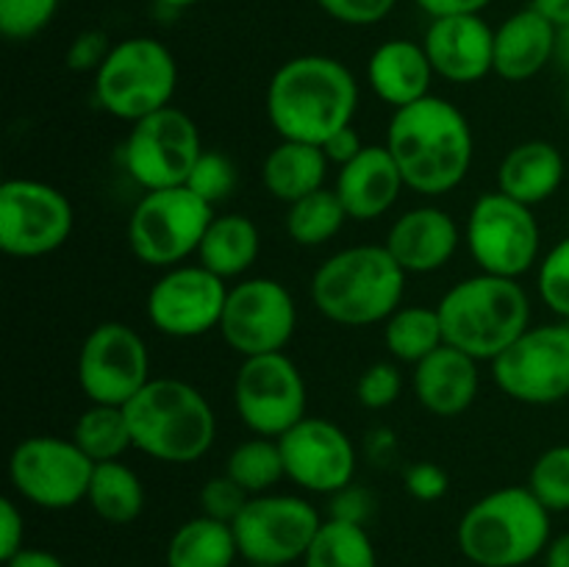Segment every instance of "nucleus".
Segmentation results:
<instances>
[{"mask_svg":"<svg viewBox=\"0 0 569 567\" xmlns=\"http://www.w3.org/2000/svg\"><path fill=\"white\" fill-rule=\"evenodd\" d=\"M322 517L315 506L298 495H253L242 515L233 520L239 556L248 565L287 567L303 561L315 543Z\"/></svg>","mask_w":569,"mask_h":567,"instance_id":"nucleus-14","label":"nucleus"},{"mask_svg":"<svg viewBox=\"0 0 569 567\" xmlns=\"http://www.w3.org/2000/svg\"><path fill=\"white\" fill-rule=\"evenodd\" d=\"M345 220H350V217L339 200L337 189L322 187L289 206L287 231L303 248H317V245L331 242L342 231Z\"/></svg>","mask_w":569,"mask_h":567,"instance_id":"nucleus-34","label":"nucleus"},{"mask_svg":"<svg viewBox=\"0 0 569 567\" xmlns=\"http://www.w3.org/2000/svg\"><path fill=\"white\" fill-rule=\"evenodd\" d=\"M565 156L545 139L515 145L498 167V192L526 206H539L559 192L565 181Z\"/></svg>","mask_w":569,"mask_h":567,"instance_id":"nucleus-26","label":"nucleus"},{"mask_svg":"<svg viewBox=\"0 0 569 567\" xmlns=\"http://www.w3.org/2000/svg\"><path fill=\"white\" fill-rule=\"evenodd\" d=\"M528 489L550 511H569V445H553L533 461L528 472Z\"/></svg>","mask_w":569,"mask_h":567,"instance_id":"nucleus-36","label":"nucleus"},{"mask_svg":"<svg viewBox=\"0 0 569 567\" xmlns=\"http://www.w3.org/2000/svg\"><path fill=\"white\" fill-rule=\"evenodd\" d=\"M406 187L387 145H365L353 161L339 167L337 195L350 220L370 222L387 215Z\"/></svg>","mask_w":569,"mask_h":567,"instance_id":"nucleus-22","label":"nucleus"},{"mask_svg":"<svg viewBox=\"0 0 569 567\" xmlns=\"http://www.w3.org/2000/svg\"><path fill=\"white\" fill-rule=\"evenodd\" d=\"M445 345L465 350L476 361H495L517 337L531 328V300L517 278H465L437 306Z\"/></svg>","mask_w":569,"mask_h":567,"instance_id":"nucleus-5","label":"nucleus"},{"mask_svg":"<svg viewBox=\"0 0 569 567\" xmlns=\"http://www.w3.org/2000/svg\"><path fill=\"white\" fill-rule=\"evenodd\" d=\"M250 495L233 481L228 472L222 476H211L209 481L200 489V509H203L206 517H214V520L231 523L242 515V509L248 506Z\"/></svg>","mask_w":569,"mask_h":567,"instance_id":"nucleus-41","label":"nucleus"},{"mask_svg":"<svg viewBox=\"0 0 569 567\" xmlns=\"http://www.w3.org/2000/svg\"><path fill=\"white\" fill-rule=\"evenodd\" d=\"M6 567H64V561L44 548H22L20 554L6 561Z\"/></svg>","mask_w":569,"mask_h":567,"instance_id":"nucleus-49","label":"nucleus"},{"mask_svg":"<svg viewBox=\"0 0 569 567\" xmlns=\"http://www.w3.org/2000/svg\"><path fill=\"white\" fill-rule=\"evenodd\" d=\"M259 228L244 215H214L198 248V265L222 281L239 278L259 259Z\"/></svg>","mask_w":569,"mask_h":567,"instance_id":"nucleus-28","label":"nucleus"},{"mask_svg":"<svg viewBox=\"0 0 569 567\" xmlns=\"http://www.w3.org/2000/svg\"><path fill=\"white\" fill-rule=\"evenodd\" d=\"M383 342L392 354L395 361L403 365H420L426 356L439 350L445 345L442 320H439L437 309H426V306H403L395 315H389L387 326H383Z\"/></svg>","mask_w":569,"mask_h":567,"instance_id":"nucleus-31","label":"nucleus"},{"mask_svg":"<svg viewBox=\"0 0 569 567\" xmlns=\"http://www.w3.org/2000/svg\"><path fill=\"white\" fill-rule=\"evenodd\" d=\"M433 67L426 48L411 39H389L372 50L367 61V81L383 103L403 109L431 94Z\"/></svg>","mask_w":569,"mask_h":567,"instance_id":"nucleus-25","label":"nucleus"},{"mask_svg":"<svg viewBox=\"0 0 569 567\" xmlns=\"http://www.w3.org/2000/svg\"><path fill=\"white\" fill-rule=\"evenodd\" d=\"M331 517L333 520H345V523H359L365 526L367 515H370V495L359 487H345L339 493L331 495Z\"/></svg>","mask_w":569,"mask_h":567,"instance_id":"nucleus-46","label":"nucleus"},{"mask_svg":"<svg viewBox=\"0 0 569 567\" xmlns=\"http://www.w3.org/2000/svg\"><path fill=\"white\" fill-rule=\"evenodd\" d=\"M556 33L559 28L533 6L511 14L495 28V72L511 83L537 78L556 59Z\"/></svg>","mask_w":569,"mask_h":567,"instance_id":"nucleus-24","label":"nucleus"},{"mask_svg":"<svg viewBox=\"0 0 569 567\" xmlns=\"http://www.w3.org/2000/svg\"><path fill=\"white\" fill-rule=\"evenodd\" d=\"M537 289L542 304L553 315L569 320V237L561 239L542 259L537 272Z\"/></svg>","mask_w":569,"mask_h":567,"instance_id":"nucleus-39","label":"nucleus"},{"mask_svg":"<svg viewBox=\"0 0 569 567\" xmlns=\"http://www.w3.org/2000/svg\"><path fill=\"white\" fill-rule=\"evenodd\" d=\"M203 153L200 131L178 106L133 122L122 145L126 170L144 192L183 187Z\"/></svg>","mask_w":569,"mask_h":567,"instance_id":"nucleus-13","label":"nucleus"},{"mask_svg":"<svg viewBox=\"0 0 569 567\" xmlns=\"http://www.w3.org/2000/svg\"><path fill=\"white\" fill-rule=\"evenodd\" d=\"M281 445L287 478L306 493L333 495L350 487L356 476L353 439L326 417H303L289 428Z\"/></svg>","mask_w":569,"mask_h":567,"instance_id":"nucleus-19","label":"nucleus"},{"mask_svg":"<svg viewBox=\"0 0 569 567\" xmlns=\"http://www.w3.org/2000/svg\"><path fill=\"white\" fill-rule=\"evenodd\" d=\"M542 231L531 206L503 192H487L467 217V248L481 272L520 278L537 265Z\"/></svg>","mask_w":569,"mask_h":567,"instance_id":"nucleus-10","label":"nucleus"},{"mask_svg":"<svg viewBox=\"0 0 569 567\" xmlns=\"http://www.w3.org/2000/svg\"><path fill=\"white\" fill-rule=\"evenodd\" d=\"M545 567H569V531L550 537L545 548Z\"/></svg>","mask_w":569,"mask_h":567,"instance_id":"nucleus-50","label":"nucleus"},{"mask_svg":"<svg viewBox=\"0 0 569 567\" xmlns=\"http://www.w3.org/2000/svg\"><path fill=\"white\" fill-rule=\"evenodd\" d=\"M178 89L176 56L153 37L122 39L94 72V98L106 115L139 122L172 106Z\"/></svg>","mask_w":569,"mask_h":567,"instance_id":"nucleus-7","label":"nucleus"},{"mask_svg":"<svg viewBox=\"0 0 569 567\" xmlns=\"http://www.w3.org/2000/svg\"><path fill=\"white\" fill-rule=\"evenodd\" d=\"M233 406L256 437L278 439L309 417V392L303 372L287 354L242 359L233 378Z\"/></svg>","mask_w":569,"mask_h":567,"instance_id":"nucleus-12","label":"nucleus"},{"mask_svg":"<svg viewBox=\"0 0 569 567\" xmlns=\"http://www.w3.org/2000/svg\"><path fill=\"white\" fill-rule=\"evenodd\" d=\"M26 548V520L11 498L0 500V559L9 561Z\"/></svg>","mask_w":569,"mask_h":567,"instance_id":"nucleus-45","label":"nucleus"},{"mask_svg":"<svg viewBox=\"0 0 569 567\" xmlns=\"http://www.w3.org/2000/svg\"><path fill=\"white\" fill-rule=\"evenodd\" d=\"M406 489L415 500H422V504H433V500L445 498L450 487V478L445 472V467L433 465V461H417L406 470L403 476Z\"/></svg>","mask_w":569,"mask_h":567,"instance_id":"nucleus-44","label":"nucleus"},{"mask_svg":"<svg viewBox=\"0 0 569 567\" xmlns=\"http://www.w3.org/2000/svg\"><path fill=\"white\" fill-rule=\"evenodd\" d=\"M456 543L476 567H522L550 543V511L528 487H503L461 515Z\"/></svg>","mask_w":569,"mask_h":567,"instance_id":"nucleus-6","label":"nucleus"},{"mask_svg":"<svg viewBox=\"0 0 569 567\" xmlns=\"http://www.w3.org/2000/svg\"><path fill=\"white\" fill-rule=\"evenodd\" d=\"M250 567H272V565H250Z\"/></svg>","mask_w":569,"mask_h":567,"instance_id":"nucleus-54","label":"nucleus"},{"mask_svg":"<svg viewBox=\"0 0 569 567\" xmlns=\"http://www.w3.org/2000/svg\"><path fill=\"white\" fill-rule=\"evenodd\" d=\"M226 472L253 498V495H264L276 487L281 478H287V467H283L281 445L278 439L253 437L239 442L231 450L226 461Z\"/></svg>","mask_w":569,"mask_h":567,"instance_id":"nucleus-35","label":"nucleus"},{"mask_svg":"<svg viewBox=\"0 0 569 567\" xmlns=\"http://www.w3.org/2000/svg\"><path fill=\"white\" fill-rule=\"evenodd\" d=\"M133 448L164 465H189L209 454L217 417L198 387L178 378H150L126 404Z\"/></svg>","mask_w":569,"mask_h":567,"instance_id":"nucleus-4","label":"nucleus"},{"mask_svg":"<svg viewBox=\"0 0 569 567\" xmlns=\"http://www.w3.org/2000/svg\"><path fill=\"white\" fill-rule=\"evenodd\" d=\"M303 567H378V554L365 526L328 517L306 550Z\"/></svg>","mask_w":569,"mask_h":567,"instance_id":"nucleus-32","label":"nucleus"},{"mask_svg":"<svg viewBox=\"0 0 569 567\" xmlns=\"http://www.w3.org/2000/svg\"><path fill=\"white\" fill-rule=\"evenodd\" d=\"M400 389H403L400 367L395 361H376L356 381V398H359L365 409L381 411L398 400Z\"/></svg>","mask_w":569,"mask_h":567,"instance_id":"nucleus-40","label":"nucleus"},{"mask_svg":"<svg viewBox=\"0 0 569 567\" xmlns=\"http://www.w3.org/2000/svg\"><path fill=\"white\" fill-rule=\"evenodd\" d=\"M492 378L506 398L553 406L569 398V322L531 326L492 361Z\"/></svg>","mask_w":569,"mask_h":567,"instance_id":"nucleus-11","label":"nucleus"},{"mask_svg":"<svg viewBox=\"0 0 569 567\" xmlns=\"http://www.w3.org/2000/svg\"><path fill=\"white\" fill-rule=\"evenodd\" d=\"M328 165L331 161L320 145L281 139L261 165V181L272 198L292 206L295 200L322 189Z\"/></svg>","mask_w":569,"mask_h":567,"instance_id":"nucleus-27","label":"nucleus"},{"mask_svg":"<svg viewBox=\"0 0 569 567\" xmlns=\"http://www.w3.org/2000/svg\"><path fill=\"white\" fill-rule=\"evenodd\" d=\"M387 150L406 187L437 198L453 192L467 178L476 156V139L470 120L450 100L428 94L417 103L395 109Z\"/></svg>","mask_w":569,"mask_h":567,"instance_id":"nucleus-1","label":"nucleus"},{"mask_svg":"<svg viewBox=\"0 0 569 567\" xmlns=\"http://www.w3.org/2000/svg\"><path fill=\"white\" fill-rule=\"evenodd\" d=\"M411 387L426 411L437 417H459L478 398V387H481L478 361L453 345H442L420 365H415Z\"/></svg>","mask_w":569,"mask_h":567,"instance_id":"nucleus-23","label":"nucleus"},{"mask_svg":"<svg viewBox=\"0 0 569 567\" xmlns=\"http://www.w3.org/2000/svg\"><path fill=\"white\" fill-rule=\"evenodd\" d=\"M322 150H326L328 161H333V165L345 167V165H348V161H353L356 156H359L361 150H365V142H361L359 131H356L353 126H348V128H342V131L333 133V137L328 139L326 145H322Z\"/></svg>","mask_w":569,"mask_h":567,"instance_id":"nucleus-47","label":"nucleus"},{"mask_svg":"<svg viewBox=\"0 0 569 567\" xmlns=\"http://www.w3.org/2000/svg\"><path fill=\"white\" fill-rule=\"evenodd\" d=\"M76 211L64 192L33 178H9L0 187V250L14 259H39L70 239Z\"/></svg>","mask_w":569,"mask_h":567,"instance_id":"nucleus-15","label":"nucleus"},{"mask_svg":"<svg viewBox=\"0 0 569 567\" xmlns=\"http://www.w3.org/2000/svg\"><path fill=\"white\" fill-rule=\"evenodd\" d=\"M211 220L214 206L189 187L153 189L139 198L128 217V245L142 265L170 270L198 256Z\"/></svg>","mask_w":569,"mask_h":567,"instance_id":"nucleus-8","label":"nucleus"},{"mask_svg":"<svg viewBox=\"0 0 569 567\" xmlns=\"http://www.w3.org/2000/svg\"><path fill=\"white\" fill-rule=\"evenodd\" d=\"M56 9L59 0H0V31L14 42L31 39L50 26Z\"/></svg>","mask_w":569,"mask_h":567,"instance_id":"nucleus-38","label":"nucleus"},{"mask_svg":"<svg viewBox=\"0 0 569 567\" xmlns=\"http://www.w3.org/2000/svg\"><path fill=\"white\" fill-rule=\"evenodd\" d=\"M531 6L539 14L548 17L556 28L567 26L569 22V0H531Z\"/></svg>","mask_w":569,"mask_h":567,"instance_id":"nucleus-51","label":"nucleus"},{"mask_svg":"<svg viewBox=\"0 0 569 567\" xmlns=\"http://www.w3.org/2000/svg\"><path fill=\"white\" fill-rule=\"evenodd\" d=\"M228 287L203 265L170 267L148 292V320L156 331L194 339L220 328Z\"/></svg>","mask_w":569,"mask_h":567,"instance_id":"nucleus-18","label":"nucleus"},{"mask_svg":"<svg viewBox=\"0 0 569 567\" xmlns=\"http://www.w3.org/2000/svg\"><path fill=\"white\" fill-rule=\"evenodd\" d=\"M398 0H317L322 11L331 20L342 22V26H376V22L387 20L392 14Z\"/></svg>","mask_w":569,"mask_h":567,"instance_id":"nucleus-42","label":"nucleus"},{"mask_svg":"<svg viewBox=\"0 0 569 567\" xmlns=\"http://www.w3.org/2000/svg\"><path fill=\"white\" fill-rule=\"evenodd\" d=\"M406 270L383 245H356L322 261L311 278V300L326 320L348 328L387 322L400 309Z\"/></svg>","mask_w":569,"mask_h":567,"instance_id":"nucleus-3","label":"nucleus"},{"mask_svg":"<svg viewBox=\"0 0 569 567\" xmlns=\"http://www.w3.org/2000/svg\"><path fill=\"white\" fill-rule=\"evenodd\" d=\"M556 59L561 61L565 70H569V22L561 26L559 33H556Z\"/></svg>","mask_w":569,"mask_h":567,"instance_id":"nucleus-52","label":"nucleus"},{"mask_svg":"<svg viewBox=\"0 0 569 567\" xmlns=\"http://www.w3.org/2000/svg\"><path fill=\"white\" fill-rule=\"evenodd\" d=\"M383 248L403 267L406 276L409 272L426 276V272L442 270L453 259L459 248V226L445 209L417 206L392 222Z\"/></svg>","mask_w":569,"mask_h":567,"instance_id":"nucleus-21","label":"nucleus"},{"mask_svg":"<svg viewBox=\"0 0 569 567\" xmlns=\"http://www.w3.org/2000/svg\"><path fill=\"white\" fill-rule=\"evenodd\" d=\"M422 48L433 72L450 83H476L495 72V28L481 14L431 20Z\"/></svg>","mask_w":569,"mask_h":567,"instance_id":"nucleus-20","label":"nucleus"},{"mask_svg":"<svg viewBox=\"0 0 569 567\" xmlns=\"http://www.w3.org/2000/svg\"><path fill=\"white\" fill-rule=\"evenodd\" d=\"M76 376L89 404L126 406L150 381L148 345L126 322H100L78 350Z\"/></svg>","mask_w":569,"mask_h":567,"instance_id":"nucleus-17","label":"nucleus"},{"mask_svg":"<svg viewBox=\"0 0 569 567\" xmlns=\"http://www.w3.org/2000/svg\"><path fill=\"white\" fill-rule=\"evenodd\" d=\"M72 442L94 461H117L128 448H133L131 426H128L126 406L92 404L72 428Z\"/></svg>","mask_w":569,"mask_h":567,"instance_id":"nucleus-33","label":"nucleus"},{"mask_svg":"<svg viewBox=\"0 0 569 567\" xmlns=\"http://www.w3.org/2000/svg\"><path fill=\"white\" fill-rule=\"evenodd\" d=\"M298 328L292 292L276 278H244L228 289L220 334L242 359L283 354Z\"/></svg>","mask_w":569,"mask_h":567,"instance_id":"nucleus-16","label":"nucleus"},{"mask_svg":"<svg viewBox=\"0 0 569 567\" xmlns=\"http://www.w3.org/2000/svg\"><path fill=\"white\" fill-rule=\"evenodd\" d=\"M431 20L439 17H461V14H481L492 0H415Z\"/></svg>","mask_w":569,"mask_h":567,"instance_id":"nucleus-48","label":"nucleus"},{"mask_svg":"<svg viewBox=\"0 0 569 567\" xmlns=\"http://www.w3.org/2000/svg\"><path fill=\"white\" fill-rule=\"evenodd\" d=\"M87 500L100 520L111 523V526H128L144 509L142 478L120 459L100 461L94 465Z\"/></svg>","mask_w":569,"mask_h":567,"instance_id":"nucleus-30","label":"nucleus"},{"mask_svg":"<svg viewBox=\"0 0 569 567\" xmlns=\"http://www.w3.org/2000/svg\"><path fill=\"white\" fill-rule=\"evenodd\" d=\"M359 83L333 56L309 53L283 61L267 87V117L281 139L326 145L353 126Z\"/></svg>","mask_w":569,"mask_h":567,"instance_id":"nucleus-2","label":"nucleus"},{"mask_svg":"<svg viewBox=\"0 0 569 567\" xmlns=\"http://www.w3.org/2000/svg\"><path fill=\"white\" fill-rule=\"evenodd\" d=\"M156 3L170 6V9H189V6H198L203 3V0H156Z\"/></svg>","mask_w":569,"mask_h":567,"instance_id":"nucleus-53","label":"nucleus"},{"mask_svg":"<svg viewBox=\"0 0 569 567\" xmlns=\"http://www.w3.org/2000/svg\"><path fill=\"white\" fill-rule=\"evenodd\" d=\"M239 556L231 523L198 515L181 523L167 543V567H231Z\"/></svg>","mask_w":569,"mask_h":567,"instance_id":"nucleus-29","label":"nucleus"},{"mask_svg":"<svg viewBox=\"0 0 569 567\" xmlns=\"http://www.w3.org/2000/svg\"><path fill=\"white\" fill-rule=\"evenodd\" d=\"M94 461L76 442L53 434L28 437L9 456L14 493L39 509L61 511L87 500Z\"/></svg>","mask_w":569,"mask_h":567,"instance_id":"nucleus-9","label":"nucleus"},{"mask_svg":"<svg viewBox=\"0 0 569 567\" xmlns=\"http://www.w3.org/2000/svg\"><path fill=\"white\" fill-rule=\"evenodd\" d=\"M111 48L114 44L109 42V33L100 31V28H87L67 48V67L76 72H98L103 61L109 59Z\"/></svg>","mask_w":569,"mask_h":567,"instance_id":"nucleus-43","label":"nucleus"},{"mask_svg":"<svg viewBox=\"0 0 569 567\" xmlns=\"http://www.w3.org/2000/svg\"><path fill=\"white\" fill-rule=\"evenodd\" d=\"M183 187L192 189L209 206H217L226 198H231L233 187H237V167H233L228 156L217 153V150H203Z\"/></svg>","mask_w":569,"mask_h":567,"instance_id":"nucleus-37","label":"nucleus"}]
</instances>
